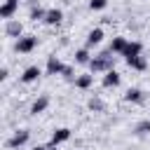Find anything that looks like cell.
<instances>
[{"label":"cell","mask_w":150,"mask_h":150,"mask_svg":"<svg viewBox=\"0 0 150 150\" xmlns=\"http://www.w3.org/2000/svg\"><path fill=\"white\" fill-rule=\"evenodd\" d=\"M112 66H115V56H112L110 49L91 56V61H89V70L91 73H108V70H112Z\"/></svg>","instance_id":"6da1fadb"},{"label":"cell","mask_w":150,"mask_h":150,"mask_svg":"<svg viewBox=\"0 0 150 150\" xmlns=\"http://www.w3.org/2000/svg\"><path fill=\"white\" fill-rule=\"evenodd\" d=\"M35 47H38V35H33V33H23L14 42V52L16 54H30Z\"/></svg>","instance_id":"7a4b0ae2"},{"label":"cell","mask_w":150,"mask_h":150,"mask_svg":"<svg viewBox=\"0 0 150 150\" xmlns=\"http://www.w3.org/2000/svg\"><path fill=\"white\" fill-rule=\"evenodd\" d=\"M28 141H30V131H28V129H16V131L7 138L5 145H7L9 150H19V148H23Z\"/></svg>","instance_id":"3957f363"},{"label":"cell","mask_w":150,"mask_h":150,"mask_svg":"<svg viewBox=\"0 0 150 150\" xmlns=\"http://www.w3.org/2000/svg\"><path fill=\"white\" fill-rule=\"evenodd\" d=\"M2 30H5L7 38H21V35H23V23H21L19 19H7Z\"/></svg>","instance_id":"277c9868"},{"label":"cell","mask_w":150,"mask_h":150,"mask_svg":"<svg viewBox=\"0 0 150 150\" xmlns=\"http://www.w3.org/2000/svg\"><path fill=\"white\" fill-rule=\"evenodd\" d=\"M103 38H105V33H103V28L101 26H96V28H91L89 33H87V38H84V47H96V45H101L103 42Z\"/></svg>","instance_id":"5b68a950"},{"label":"cell","mask_w":150,"mask_h":150,"mask_svg":"<svg viewBox=\"0 0 150 150\" xmlns=\"http://www.w3.org/2000/svg\"><path fill=\"white\" fill-rule=\"evenodd\" d=\"M63 61L56 56V54H52V56H47V66H45V73L47 75H61L63 73Z\"/></svg>","instance_id":"8992f818"},{"label":"cell","mask_w":150,"mask_h":150,"mask_svg":"<svg viewBox=\"0 0 150 150\" xmlns=\"http://www.w3.org/2000/svg\"><path fill=\"white\" fill-rule=\"evenodd\" d=\"M40 75H42V70H40V66H28L23 73H21V84H33V82H38L40 80Z\"/></svg>","instance_id":"52a82bcc"},{"label":"cell","mask_w":150,"mask_h":150,"mask_svg":"<svg viewBox=\"0 0 150 150\" xmlns=\"http://www.w3.org/2000/svg\"><path fill=\"white\" fill-rule=\"evenodd\" d=\"M120 82H122V75L112 68V70H108L105 75H103V80H101V84L105 87V89H115V87H120Z\"/></svg>","instance_id":"ba28073f"},{"label":"cell","mask_w":150,"mask_h":150,"mask_svg":"<svg viewBox=\"0 0 150 150\" xmlns=\"http://www.w3.org/2000/svg\"><path fill=\"white\" fill-rule=\"evenodd\" d=\"M75 89H82V91H87V89H91V84H94V73H77V77H75Z\"/></svg>","instance_id":"9c48e42d"},{"label":"cell","mask_w":150,"mask_h":150,"mask_svg":"<svg viewBox=\"0 0 150 150\" xmlns=\"http://www.w3.org/2000/svg\"><path fill=\"white\" fill-rule=\"evenodd\" d=\"M47 108H49V96H47V94H40V96L30 103V110H28V112H30V115H40V112H45Z\"/></svg>","instance_id":"30bf717a"},{"label":"cell","mask_w":150,"mask_h":150,"mask_svg":"<svg viewBox=\"0 0 150 150\" xmlns=\"http://www.w3.org/2000/svg\"><path fill=\"white\" fill-rule=\"evenodd\" d=\"M61 21H63V9L61 7H49L47 16H45V23L47 26H59Z\"/></svg>","instance_id":"8fae6325"},{"label":"cell","mask_w":150,"mask_h":150,"mask_svg":"<svg viewBox=\"0 0 150 150\" xmlns=\"http://www.w3.org/2000/svg\"><path fill=\"white\" fill-rule=\"evenodd\" d=\"M127 45H129V40L124 38V35H115L112 40H110V45H108V49L112 52V54H124V49H127Z\"/></svg>","instance_id":"7c38bea8"},{"label":"cell","mask_w":150,"mask_h":150,"mask_svg":"<svg viewBox=\"0 0 150 150\" xmlns=\"http://www.w3.org/2000/svg\"><path fill=\"white\" fill-rule=\"evenodd\" d=\"M127 103H143V98H145V94H143V89L141 87H129L127 91H124V96H122Z\"/></svg>","instance_id":"4fadbf2b"},{"label":"cell","mask_w":150,"mask_h":150,"mask_svg":"<svg viewBox=\"0 0 150 150\" xmlns=\"http://www.w3.org/2000/svg\"><path fill=\"white\" fill-rule=\"evenodd\" d=\"M70 138V129L68 127H59V129H54L52 131V138H49V143H54V145H61V143H66Z\"/></svg>","instance_id":"5bb4252c"},{"label":"cell","mask_w":150,"mask_h":150,"mask_svg":"<svg viewBox=\"0 0 150 150\" xmlns=\"http://www.w3.org/2000/svg\"><path fill=\"white\" fill-rule=\"evenodd\" d=\"M127 61V66L131 68V70H138V73H143V70H148V59L141 54V56H131V59H124Z\"/></svg>","instance_id":"9a60e30c"},{"label":"cell","mask_w":150,"mask_h":150,"mask_svg":"<svg viewBox=\"0 0 150 150\" xmlns=\"http://www.w3.org/2000/svg\"><path fill=\"white\" fill-rule=\"evenodd\" d=\"M16 9H19V5H16V2H9V0H5V2L0 5V19H2V21L12 19V16L16 14Z\"/></svg>","instance_id":"2e32d148"},{"label":"cell","mask_w":150,"mask_h":150,"mask_svg":"<svg viewBox=\"0 0 150 150\" xmlns=\"http://www.w3.org/2000/svg\"><path fill=\"white\" fill-rule=\"evenodd\" d=\"M143 54V42H138V40H129V45H127V49H124V59H131V56H141Z\"/></svg>","instance_id":"e0dca14e"},{"label":"cell","mask_w":150,"mask_h":150,"mask_svg":"<svg viewBox=\"0 0 150 150\" xmlns=\"http://www.w3.org/2000/svg\"><path fill=\"white\" fill-rule=\"evenodd\" d=\"M89 61H91L89 47H80V49H75V63H80V66H89Z\"/></svg>","instance_id":"ac0fdd59"},{"label":"cell","mask_w":150,"mask_h":150,"mask_svg":"<svg viewBox=\"0 0 150 150\" xmlns=\"http://www.w3.org/2000/svg\"><path fill=\"white\" fill-rule=\"evenodd\" d=\"M134 136L143 138V136H150V120H141L134 124Z\"/></svg>","instance_id":"d6986e66"},{"label":"cell","mask_w":150,"mask_h":150,"mask_svg":"<svg viewBox=\"0 0 150 150\" xmlns=\"http://www.w3.org/2000/svg\"><path fill=\"white\" fill-rule=\"evenodd\" d=\"M28 16H30V21H45V16H47V9H45V7H40V5H35V7H30Z\"/></svg>","instance_id":"ffe728a7"},{"label":"cell","mask_w":150,"mask_h":150,"mask_svg":"<svg viewBox=\"0 0 150 150\" xmlns=\"http://www.w3.org/2000/svg\"><path fill=\"white\" fill-rule=\"evenodd\" d=\"M87 105H89V110H91V112H103V110H105V103H103L98 96H91Z\"/></svg>","instance_id":"44dd1931"},{"label":"cell","mask_w":150,"mask_h":150,"mask_svg":"<svg viewBox=\"0 0 150 150\" xmlns=\"http://www.w3.org/2000/svg\"><path fill=\"white\" fill-rule=\"evenodd\" d=\"M61 77H63V80H68V82H75L77 73H75V68H73V66H63V73H61Z\"/></svg>","instance_id":"7402d4cb"},{"label":"cell","mask_w":150,"mask_h":150,"mask_svg":"<svg viewBox=\"0 0 150 150\" xmlns=\"http://www.w3.org/2000/svg\"><path fill=\"white\" fill-rule=\"evenodd\" d=\"M105 5H108V0H89V9H94V12L105 9Z\"/></svg>","instance_id":"603a6c76"},{"label":"cell","mask_w":150,"mask_h":150,"mask_svg":"<svg viewBox=\"0 0 150 150\" xmlns=\"http://www.w3.org/2000/svg\"><path fill=\"white\" fill-rule=\"evenodd\" d=\"M7 77H9V68H7V66H2V68H0V82H5Z\"/></svg>","instance_id":"cb8c5ba5"},{"label":"cell","mask_w":150,"mask_h":150,"mask_svg":"<svg viewBox=\"0 0 150 150\" xmlns=\"http://www.w3.org/2000/svg\"><path fill=\"white\" fill-rule=\"evenodd\" d=\"M45 150H59V145H54V143H47V145H45Z\"/></svg>","instance_id":"d4e9b609"},{"label":"cell","mask_w":150,"mask_h":150,"mask_svg":"<svg viewBox=\"0 0 150 150\" xmlns=\"http://www.w3.org/2000/svg\"><path fill=\"white\" fill-rule=\"evenodd\" d=\"M30 150H45V145H33Z\"/></svg>","instance_id":"484cf974"},{"label":"cell","mask_w":150,"mask_h":150,"mask_svg":"<svg viewBox=\"0 0 150 150\" xmlns=\"http://www.w3.org/2000/svg\"><path fill=\"white\" fill-rule=\"evenodd\" d=\"M9 2H16V5H19V2H21V0H9Z\"/></svg>","instance_id":"4316f807"}]
</instances>
